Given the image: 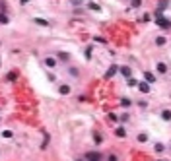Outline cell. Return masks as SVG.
<instances>
[{
    "mask_svg": "<svg viewBox=\"0 0 171 161\" xmlns=\"http://www.w3.org/2000/svg\"><path fill=\"white\" fill-rule=\"evenodd\" d=\"M155 24H158V27L160 29H163V31H171V20L169 18H158V21H155Z\"/></svg>",
    "mask_w": 171,
    "mask_h": 161,
    "instance_id": "6da1fadb",
    "label": "cell"
},
{
    "mask_svg": "<svg viewBox=\"0 0 171 161\" xmlns=\"http://www.w3.org/2000/svg\"><path fill=\"white\" fill-rule=\"evenodd\" d=\"M119 72H121V74H123L126 80L132 78V68H130V66H121V68H119Z\"/></svg>",
    "mask_w": 171,
    "mask_h": 161,
    "instance_id": "8992f818",
    "label": "cell"
},
{
    "mask_svg": "<svg viewBox=\"0 0 171 161\" xmlns=\"http://www.w3.org/2000/svg\"><path fill=\"white\" fill-rule=\"evenodd\" d=\"M136 140H138V142H148V140H150V134H148V132H140V134L136 136Z\"/></svg>",
    "mask_w": 171,
    "mask_h": 161,
    "instance_id": "8fae6325",
    "label": "cell"
},
{
    "mask_svg": "<svg viewBox=\"0 0 171 161\" xmlns=\"http://www.w3.org/2000/svg\"><path fill=\"white\" fill-rule=\"evenodd\" d=\"M109 120H111V122H117V120H119V116H117L115 113H111V115H109Z\"/></svg>",
    "mask_w": 171,
    "mask_h": 161,
    "instance_id": "484cf974",
    "label": "cell"
},
{
    "mask_svg": "<svg viewBox=\"0 0 171 161\" xmlns=\"http://www.w3.org/2000/svg\"><path fill=\"white\" fill-rule=\"evenodd\" d=\"M140 6H142V0H130V8H140Z\"/></svg>",
    "mask_w": 171,
    "mask_h": 161,
    "instance_id": "ffe728a7",
    "label": "cell"
},
{
    "mask_svg": "<svg viewBox=\"0 0 171 161\" xmlns=\"http://www.w3.org/2000/svg\"><path fill=\"white\" fill-rule=\"evenodd\" d=\"M58 58H61L62 62H68V60H70V54H68V53H58Z\"/></svg>",
    "mask_w": 171,
    "mask_h": 161,
    "instance_id": "d6986e66",
    "label": "cell"
},
{
    "mask_svg": "<svg viewBox=\"0 0 171 161\" xmlns=\"http://www.w3.org/2000/svg\"><path fill=\"white\" fill-rule=\"evenodd\" d=\"M155 80H158V78H155L154 72H150V70H146V72H144V82H148V84H155Z\"/></svg>",
    "mask_w": 171,
    "mask_h": 161,
    "instance_id": "3957f363",
    "label": "cell"
},
{
    "mask_svg": "<svg viewBox=\"0 0 171 161\" xmlns=\"http://www.w3.org/2000/svg\"><path fill=\"white\" fill-rule=\"evenodd\" d=\"M35 24H37V25H43V27H47V25H49V21L41 20V18H37V20H35Z\"/></svg>",
    "mask_w": 171,
    "mask_h": 161,
    "instance_id": "7402d4cb",
    "label": "cell"
},
{
    "mask_svg": "<svg viewBox=\"0 0 171 161\" xmlns=\"http://www.w3.org/2000/svg\"><path fill=\"white\" fill-rule=\"evenodd\" d=\"M68 74H70V76H74V78H80L78 68H68Z\"/></svg>",
    "mask_w": 171,
    "mask_h": 161,
    "instance_id": "44dd1931",
    "label": "cell"
},
{
    "mask_svg": "<svg viewBox=\"0 0 171 161\" xmlns=\"http://www.w3.org/2000/svg\"><path fill=\"white\" fill-rule=\"evenodd\" d=\"M160 116H161V120H165V122H171V109H161Z\"/></svg>",
    "mask_w": 171,
    "mask_h": 161,
    "instance_id": "5b68a950",
    "label": "cell"
},
{
    "mask_svg": "<svg viewBox=\"0 0 171 161\" xmlns=\"http://www.w3.org/2000/svg\"><path fill=\"white\" fill-rule=\"evenodd\" d=\"M115 72H119V66H111V68L107 70V74H105V78H111V76L115 74Z\"/></svg>",
    "mask_w": 171,
    "mask_h": 161,
    "instance_id": "2e32d148",
    "label": "cell"
},
{
    "mask_svg": "<svg viewBox=\"0 0 171 161\" xmlns=\"http://www.w3.org/2000/svg\"><path fill=\"white\" fill-rule=\"evenodd\" d=\"M115 136H117V138H126V130H124V126H117V128H115Z\"/></svg>",
    "mask_w": 171,
    "mask_h": 161,
    "instance_id": "9c48e42d",
    "label": "cell"
},
{
    "mask_svg": "<svg viewBox=\"0 0 171 161\" xmlns=\"http://www.w3.org/2000/svg\"><path fill=\"white\" fill-rule=\"evenodd\" d=\"M70 91H72V87L68 84H61V85H58V93H61V95H68Z\"/></svg>",
    "mask_w": 171,
    "mask_h": 161,
    "instance_id": "ba28073f",
    "label": "cell"
},
{
    "mask_svg": "<svg viewBox=\"0 0 171 161\" xmlns=\"http://www.w3.org/2000/svg\"><path fill=\"white\" fill-rule=\"evenodd\" d=\"M155 72H158L160 76H165L167 72H169V66H167V62H163V60H158V62H155Z\"/></svg>",
    "mask_w": 171,
    "mask_h": 161,
    "instance_id": "7a4b0ae2",
    "label": "cell"
},
{
    "mask_svg": "<svg viewBox=\"0 0 171 161\" xmlns=\"http://www.w3.org/2000/svg\"><path fill=\"white\" fill-rule=\"evenodd\" d=\"M130 105H132V101H130L128 97H123V99H121V107H123V109H128Z\"/></svg>",
    "mask_w": 171,
    "mask_h": 161,
    "instance_id": "4fadbf2b",
    "label": "cell"
},
{
    "mask_svg": "<svg viewBox=\"0 0 171 161\" xmlns=\"http://www.w3.org/2000/svg\"><path fill=\"white\" fill-rule=\"evenodd\" d=\"M158 161H163V159H158Z\"/></svg>",
    "mask_w": 171,
    "mask_h": 161,
    "instance_id": "4dcf8cb0",
    "label": "cell"
},
{
    "mask_svg": "<svg viewBox=\"0 0 171 161\" xmlns=\"http://www.w3.org/2000/svg\"><path fill=\"white\" fill-rule=\"evenodd\" d=\"M93 142H95V146H101L103 144V136L99 132H93Z\"/></svg>",
    "mask_w": 171,
    "mask_h": 161,
    "instance_id": "7c38bea8",
    "label": "cell"
},
{
    "mask_svg": "<svg viewBox=\"0 0 171 161\" xmlns=\"http://www.w3.org/2000/svg\"><path fill=\"white\" fill-rule=\"evenodd\" d=\"M82 2H84V0H70V4H74V6H80Z\"/></svg>",
    "mask_w": 171,
    "mask_h": 161,
    "instance_id": "83f0119b",
    "label": "cell"
},
{
    "mask_svg": "<svg viewBox=\"0 0 171 161\" xmlns=\"http://www.w3.org/2000/svg\"><path fill=\"white\" fill-rule=\"evenodd\" d=\"M119 120H121V122H128V120H130V115H128V113L119 115Z\"/></svg>",
    "mask_w": 171,
    "mask_h": 161,
    "instance_id": "e0dca14e",
    "label": "cell"
},
{
    "mask_svg": "<svg viewBox=\"0 0 171 161\" xmlns=\"http://www.w3.org/2000/svg\"><path fill=\"white\" fill-rule=\"evenodd\" d=\"M84 54H86V60H92V47H88L84 50Z\"/></svg>",
    "mask_w": 171,
    "mask_h": 161,
    "instance_id": "603a6c76",
    "label": "cell"
},
{
    "mask_svg": "<svg viewBox=\"0 0 171 161\" xmlns=\"http://www.w3.org/2000/svg\"><path fill=\"white\" fill-rule=\"evenodd\" d=\"M167 6H169V0H160V4H158V10H160V12H163V10L167 8Z\"/></svg>",
    "mask_w": 171,
    "mask_h": 161,
    "instance_id": "5bb4252c",
    "label": "cell"
},
{
    "mask_svg": "<svg viewBox=\"0 0 171 161\" xmlns=\"http://www.w3.org/2000/svg\"><path fill=\"white\" fill-rule=\"evenodd\" d=\"M138 107L140 109H146V101H138Z\"/></svg>",
    "mask_w": 171,
    "mask_h": 161,
    "instance_id": "f1b7e54d",
    "label": "cell"
},
{
    "mask_svg": "<svg viewBox=\"0 0 171 161\" xmlns=\"http://www.w3.org/2000/svg\"><path fill=\"white\" fill-rule=\"evenodd\" d=\"M45 64L49 68H56V58H53V56H47L45 58Z\"/></svg>",
    "mask_w": 171,
    "mask_h": 161,
    "instance_id": "30bf717a",
    "label": "cell"
},
{
    "mask_svg": "<svg viewBox=\"0 0 171 161\" xmlns=\"http://www.w3.org/2000/svg\"><path fill=\"white\" fill-rule=\"evenodd\" d=\"M138 89H140V93H150V84L148 82H138Z\"/></svg>",
    "mask_w": 171,
    "mask_h": 161,
    "instance_id": "52a82bcc",
    "label": "cell"
},
{
    "mask_svg": "<svg viewBox=\"0 0 171 161\" xmlns=\"http://www.w3.org/2000/svg\"><path fill=\"white\" fill-rule=\"evenodd\" d=\"M105 161H119V157L115 155V153H109V155H107V159Z\"/></svg>",
    "mask_w": 171,
    "mask_h": 161,
    "instance_id": "d4e9b609",
    "label": "cell"
},
{
    "mask_svg": "<svg viewBox=\"0 0 171 161\" xmlns=\"http://www.w3.org/2000/svg\"><path fill=\"white\" fill-rule=\"evenodd\" d=\"M88 8L93 10V12H99V10H101V6H99L97 2H88Z\"/></svg>",
    "mask_w": 171,
    "mask_h": 161,
    "instance_id": "9a60e30c",
    "label": "cell"
},
{
    "mask_svg": "<svg viewBox=\"0 0 171 161\" xmlns=\"http://www.w3.org/2000/svg\"><path fill=\"white\" fill-rule=\"evenodd\" d=\"M154 43H155V47H165L167 45V37L165 35H158V37L154 39Z\"/></svg>",
    "mask_w": 171,
    "mask_h": 161,
    "instance_id": "277c9868",
    "label": "cell"
},
{
    "mask_svg": "<svg viewBox=\"0 0 171 161\" xmlns=\"http://www.w3.org/2000/svg\"><path fill=\"white\" fill-rule=\"evenodd\" d=\"M95 41H97V43H103V45H105V43H107L105 39H103V37H95Z\"/></svg>",
    "mask_w": 171,
    "mask_h": 161,
    "instance_id": "f546056e",
    "label": "cell"
},
{
    "mask_svg": "<svg viewBox=\"0 0 171 161\" xmlns=\"http://www.w3.org/2000/svg\"><path fill=\"white\" fill-rule=\"evenodd\" d=\"M0 24H8V18H6L4 14H0Z\"/></svg>",
    "mask_w": 171,
    "mask_h": 161,
    "instance_id": "4316f807",
    "label": "cell"
},
{
    "mask_svg": "<svg viewBox=\"0 0 171 161\" xmlns=\"http://www.w3.org/2000/svg\"><path fill=\"white\" fill-rule=\"evenodd\" d=\"M126 82H128V85H130V87H136V85H138V80H134V78H128Z\"/></svg>",
    "mask_w": 171,
    "mask_h": 161,
    "instance_id": "cb8c5ba5",
    "label": "cell"
},
{
    "mask_svg": "<svg viewBox=\"0 0 171 161\" xmlns=\"http://www.w3.org/2000/svg\"><path fill=\"white\" fill-rule=\"evenodd\" d=\"M154 150H155V153H163V151H165V146H163V144H155Z\"/></svg>",
    "mask_w": 171,
    "mask_h": 161,
    "instance_id": "ac0fdd59",
    "label": "cell"
}]
</instances>
